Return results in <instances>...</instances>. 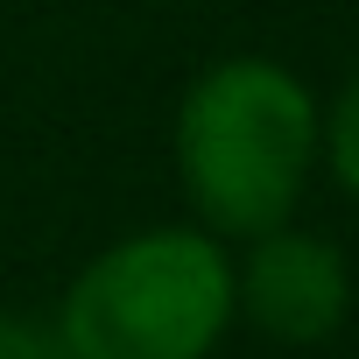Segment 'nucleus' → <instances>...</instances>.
<instances>
[{
  "mask_svg": "<svg viewBox=\"0 0 359 359\" xmlns=\"http://www.w3.org/2000/svg\"><path fill=\"white\" fill-rule=\"evenodd\" d=\"M317 113L324 99L282 57H212L184 85L169 120L191 226H205L226 247L289 226L317 184Z\"/></svg>",
  "mask_w": 359,
  "mask_h": 359,
  "instance_id": "obj_1",
  "label": "nucleus"
},
{
  "mask_svg": "<svg viewBox=\"0 0 359 359\" xmlns=\"http://www.w3.org/2000/svg\"><path fill=\"white\" fill-rule=\"evenodd\" d=\"M50 338L64 359H212L233 338V247L205 226H134L64 282Z\"/></svg>",
  "mask_w": 359,
  "mask_h": 359,
  "instance_id": "obj_2",
  "label": "nucleus"
},
{
  "mask_svg": "<svg viewBox=\"0 0 359 359\" xmlns=\"http://www.w3.org/2000/svg\"><path fill=\"white\" fill-rule=\"evenodd\" d=\"M352 317V261L338 240L310 226H275L261 240H240L233 254V324L261 331L268 345L317 352Z\"/></svg>",
  "mask_w": 359,
  "mask_h": 359,
  "instance_id": "obj_3",
  "label": "nucleus"
},
{
  "mask_svg": "<svg viewBox=\"0 0 359 359\" xmlns=\"http://www.w3.org/2000/svg\"><path fill=\"white\" fill-rule=\"evenodd\" d=\"M317 169L359 205V71H352V78L324 99V113H317Z\"/></svg>",
  "mask_w": 359,
  "mask_h": 359,
  "instance_id": "obj_4",
  "label": "nucleus"
},
{
  "mask_svg": "<svg viewBox=\"0 0 359 359\" xmlns=\"http://www.w3.org/2000/svg\"><path fill=\"white\" fill-rule=\"evenodd\" d=\"M0 359H64V352H57L50 324H36L22 310H0Z\"/></svg>",
  "mask_w": 359,
  "mask_h": 359,
  "instance_id": "obj_5",
  "label": "nucleus"
}]
</instances>
